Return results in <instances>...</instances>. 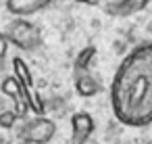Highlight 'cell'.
<instances>
[{
  "instance_id": "1",
  "label": "cell",
  "mask_w": 152,
  "mask_h": 144,
  "mask_svg": "<svg viewBox=\"0 0 152 144\" xmlns=\"http://www.w3.org/2000/svg\"><path fill=\"white\" fill-rule=\"evenodd\" d=\"M110 98L121 123L137 127L152 121V42L133 48L121 63Z\"/></svg>"
},
{
  "instance_id": "2",
  "label": "cell",
  "mask_w": 152,
  "mask_h": 144,
  "mask_svg": "<svg viewBox=\"0 0 152 144\" xmlns=\"http://www.w3.org/2000/svg\"><path fill=\"white\" fill-rule=\"evenodd\" d=\"M7 42H13L17 48L21 50H31L40 44V29L38 25H34L31 21L23 19V17H17L9 23L7 27V34H2Z\"/></svg>"
},
{
  "instance_id": "3",
  "label": "cell",
  "mask_w": 152,
  "mask_h": 144,
  "mask_svg": "<svg viewBox=\"0 0 152 144\" xmlns=\"http://www.w3.org/2000/svg\"><path fill=\"white\" fill-rule=\"evenodd\" d=\"M54 134H56L54 121H50L46 117H34L31 121L25 123L19 138L25 140V142H31V144H48Z\"/></svg>"
},
{
  "instance_id": "4",
  "label": "cell",
  "mask_w": 152,
  "mask_h": 144,
  "mask_svg": "<svg viewBox=\"0 0 152 144\" xmlns=\"http://www.w3.org/2000/svg\"><path fill=\"white\" fill-rule=\"evenodd\" d=\"M2 92L15 100V111H13V113L17 115V119H19V117H25L27 111H29V94H31V92L25 90L15 77H7V79L2 82Z\"/></svg>"
},
{
  "instance_id": "5",
  "label": "cell",
  "mask_w": 152,
  "mask_h": 144,
  "mask_svg": "<svg viewBox=\"0 0 152 144\" xmlns=\"http://www.w3.org/2000/svg\"><path fill=\"white\" fill-rule=\"evenodd\" d=\"M94 132V119L88 113H75L71 117V142L73 144H86L88 138Z\"/></svg>"
},
{
  "instance_id": "6",
  "label": "cell",
  "mask_w": 152,
  "mask_h": 144,
  "mask_svg": "<svg viewBox=\"0 0 152 144\" xmlns=\"http://www.w3.org/2000/svg\"><path fill=\"white\" fill-rule=\"evenodd\" d=\"M52 0H7V11L15 17H29L44 11Z\"/></svg>"
},
{
  "instance_id": "7",
  "label": "cell",
  "mask_w": 152,
  "mask_h": 144,
  "mask_svg": "<svg viewBox=\"0 0 152 144\" xmlns=\"http://www.w3.org/2000/svg\"><path fill=\"white\" fill-rule=\"evenodd\" d=\"M146 7H148V0H119V2H110L104 11L113 17H127L144 11Z\"/></svg>"
},
{
  "instance_id": "8",
  "label": "cell",
  "mask_w": 152,
  "mask_h": 144,
  "mask_svg": "<svg viewBox=\"0 0 152 144\" xmlns=\"http://www.w3.org/2000/svg\"><path fill=\"white\" fill-rule=\"evenodd\" d=\"M75 90L81 94V96H96L100 92V84L94 79V75L88 73V69L79 71L77 69V75H75Z\"/></svg>"
},
{
  "instance_id": "9",
  "label": "cell",
  "mask_w": 152,
  "mask_h": 144,
  "mask_svg": "<svg viewBox=\"0 0 152 144\" xmlns=\"http://www.w3.org/2000/svg\"><path fill=\"white\" fill-rule=\"evenodd\" d=\"M13 71H15V79L25 88V90H29L31 92V88H34V77H31V73H29V69H27V65H25V61L23 59H13Z\"/></svg>"
},
{
  "instance_id": "10",
  "label": "cell",
  "mask_w": 152,
  "mask_h": 144,
  "mask_svg": "<svg viewBox=\"0 0 152 144\" xmlns=\"http://www.w3.org/2000/svg\"><path fill=\"white\" fill-rule=\"evenodd\" d=\"M94 57H96V46H86V48L77 54V59H75V69H79V71L88 69V65L92 63Z\"/></svg>"
},
{
  "instance_id": "11",
  "label": "cell",
  "mask_w": 152,
  "mask_h": 144,
  "mask_svg": "<svg viewBox=\"0 0 152 144\" xmlns=\"http://www.w3.org/2000/svg\"><path fill=\"white\" fill-rule=\"evenodd\" d=\"M15 121H17V115L13 113V111H9V109H4L2 113H0V129H9V127H13L15 125Z\"/></svg>"
},
{
  "instance_id": "12",
  "label": "cell",
  "mask_w": 152,
  "mask_h": 144,
  "mask_svg": "<svg viewBox=\"0 0 152 144\" xmlns=\"http://www.w3.org/2000/svg\"><path fill=\"white\" fill-rule=\"evenodd\" d=\"M7 48H9V42L4 40V36H2V34H0V59L7 54Z\"/></svg>"
},
{
  "instance_id": "13",
  "label": "cell",
  "mask_w": 152,
  "mask_h": 144,
  "mask_svg": "<svg viewBox=\"0 0 152 144\" xmlns=\"http://www.w3.org/2000/svg\"><path fill=\"white\" fill-rule=\"evenodd\" d=\"M75 2H79V4H88V7H98V4H100V0H75Z\"/></svg>"
},
{
  "instance_id": "14",
  "label": "cell",
  "mask_w": 152,
  "mask_h": 144,
  "mask_svg": "<svg viewBox=\"0 0 152 144\" xmlns=\"http://www.w3.org/2000/svg\"><path fill=\"white\" fill-rule=\"evenodd\" d=\"M19 144H31V142H25V140H21V142H19Z\"/></svg>"
}]
</instances>
